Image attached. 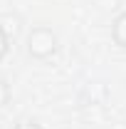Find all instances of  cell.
<instances>
[{
    "label": "cell",
    "instance_id": "obj_4",
    "mask_svg": "<svg viewBox=\"0 0 126 129\" xmlns=\"http://www.w3.org/2000/svg\"><path fill=\"white\" fill-rule=\"evenodd\" d=\"M8 50H10V37H8V32L0 27V62H3V57L8 55Z\"/></svg>",
    "mask_w": 126,
    "mask_h": 129
},
{
    "label": "cell",
    "instance_id": "obj_1",
    "mask_svg": "<svg viewBox=\"0 0 126 129\" xmlns=\"http://www.w3.org/2000/svg\"><path fill=\"white\" fill-rule=\"evenodd\" d=\"M27 55L35 57V60H47L52 57L57 47H59V40H57V32L52 30V27H45V25H40V27H32L27 32Z\"/></svg>",
    "mask_w": 126,
    "mask_h": 129
},
{
    "label": "cell",
    "instance_id": "obj_3",
    "mask_svg": "<svg viewBox=\"0 0 126 129\" xmlns=\"http://www.w3.org/2000/svg\"><path fill=\"white\" fill-rule=\"evenodd\" d=\"M10 102V87H8V80L0 77V109Z\"/></svg>",
    "mask_w": 126,
    "mask_h": 129
},
{
    "label": "cell",
    "instance_id": "obj_2",
    "mask_svg": "<svg viewBox=\"0 0 126 129\" xmlns=\"http://www.w3.org/2000/svg\"><path fill=\"white\" fill-rule=\"evenodd\" d=\"M111 40L121 50H126V10L119 13L114 17V22H111Z\"/></svg>",
    "mask_w": 126,
    "mask_h": 129
},
{
    "label": "cell",
    "instance_id": "obj_5",
    "mask_svg": "<svg viewBox=\"0 0 126 129\" xmlns=\"http://www.w3.org/2000/svg\"><path fill=\"white\" fill-rule=\"evenodd\" d=\"M13 129H45L40 122H35V119H22V122H17Z\"/></svg>",
    "mask_w": 126,
    "mask_h": 129
}]
</instances>
